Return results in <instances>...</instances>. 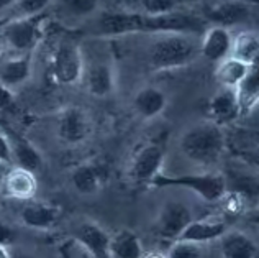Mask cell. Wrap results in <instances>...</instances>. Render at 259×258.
<instances>
[{"instance_id":"1","label":"cell","mask_w":259,"mask_h":258,"mask_svg":"<svg viewBox=\"0 0 259 258\" xmlns=\"http://www.w3.org/2000/svg\"><path fill=\"white\" fill-rule=\"evenodd\" d=\"M94 35L97 36H123L133 33H164V31H181L195 33L205 31V23L192 13H184L176 10L166 15H149L145 12L117 10L102 12L94 20L91 26Z\"/></svg>"},{"instance_id":"2","label":"cell","mask_w":259,"mask_h":258,"mask_svg":"<svg viewBox=\"0 0 259 258\" xmlns=\"http://www.w3.org/2000/svg\"><path fill=\"white\" fill-rule=\"evenodd\" d=\"M197 53H200V45L195 43L190 33H156L148 50V63L158 72L172 71L190 64L197 58Z\"/></svg>"},{"instance_id":"3","label":"cell","mask_w":259,"mask_h":258,"mask_svg":"<svg viewBox=\"0 0 259 258\" xmlns=\"http://www.w3.org/2000/svg\"><path fill=\"white\" fill-rule=\"evenodd\" d=\"M179 146L187 160L203 168H210L222 160L227 148V138L222 125L208 120L184 132Z\"/></svg>"},{"instance_id":"4","label":"cell","mask_w":259,"mask_h":258,"mask_svg":"<svg viewBox=\"0 0 259 258\" xmlns=\"http://www.w3.org/2000/svg\"><path fill=\"white\" fill-rule=\"evenodd\" d=\"M186 188L192 193L199 194L207 202H218L227 194V179L222 173H202V174H181V176H166L159 173L153 181L151 188Z\"/></svg>"},{"instance_id":"5","label":"cell","mask_w":259,"mask_h":258,"mask_svg":"<svg viewBox=\"0 0 259 258\" xmlns=\"http://www.w3.org/2000/svg\"><path fill=\"white\" fill-rule=\"evenodd\" d=\"M43 13L30 17H13L2 25L5 48L13 54L33 53L43 38Z\"/></svg>"},{"instance_id":"6","label":"cell","mask_w":259,"mask_h":258,"mask_svg":"<svg viewBox=\"0 0 259 258\" xmlns=\"http://www.w3.org/2000/svg\"><path fill=\"white\" fill-rule=\"evenodd\" d=\"M84 56L79 46L71 40L56 45L50 58V74L59 86H72L84 76Z\"/></svg>"},{"instance_id":"7","label":"cell","mask_w":259,"mask_h":258,"mask_svg":"<svg viewBox=\"0 0 259 258\" xmlns=\"http://www.w3.org/2000/svg\"><path fill=\"white\" fill-rule=\"evenodd\" d=\"M166 156V146L161 141H148L135 152L128 168V176L133 185L151 188L156 176L161 173Z\"/></svg>"},{"instance_id":"8","label":"cell","mask_w":259,"mask_h":258,"mask_svg":"<svg viewBox=\"0 0 259 258\" xmlns=\"http://www.w3.org/2000/svg\"><path fill=\"white\" fill-rule=\"evenodd\" d=\"M92 124L89 114L80 107H67L59 114L56 133L66 145H79L89 138Z\"/></svg>"},{"instance_id":"9","label":"cell","mask_w":259,"mask_h":258,"mask_svg":"<svg viewBox=\"0 0 259 258\" xmlns=\"http://www.w3.org/2000/svg\"><path fill=\"white\" fill-rule=\"evenodd\" d=\"M190 220H192V212H190V209L186 204L177 201H169L162 206L158 219H156V234L161 239L174 242L179 239Z\"/></svg>"},{"instance_id":"10","label":"cell","mask_w":259,"mask_h":258,"mask_svg":"<svg viewBox=\"0 0 259 258\" xmlns=\"http://www.w3.org/2000/svg\"><path fill=\"white\" fill-rule=\"evenodd\" d=\"M2 198L28 202L36 196L38 179L33 171L22 166H13L0 181Z\"/></svg>"},{"instance_id":"11","label":"cell","mask_w":259,"mask_h":258,"mask_svg":"<svg viewBox=\"0 0 259 258\" xmlns=\"http://www.w3.org/2000/svg\"><path fill=\"white\" fill-rule=\"evenodd\" d=\"M108 179V166L100 160L80 163L71 173V182L79 194L91 196L99 193Z\"/></svg>"},{"instance_id":"12","label":"cell","mask_w":259,"mask_h":258,"mask_svg":"<svg viewBox=\"0 0 259 258\" xmlns=\"http://www.w3.org/2000/svg\"><path fill=\"white\" fill-rule=\"evenodd\" d=\"M243 115L238 89L231 87H222L208 102V117L218 125L233 124L236 119Z\"/></svg>"},{"instance_id":"13","label":"cell","mask_w":259,"mask_h":258,"mask_svg":"<svg viewBox=\"0 0 259 258\" xmlns=\"http://www.w3.org/2000/svg\"><path fill=\"white\" fill-rule=\"evenodd\" d=\"M231 46H233V35L230 33V30L227 26L213 25L203 31L200 54L207 61L220 63L222 59L228 58L231 54Z\"/></svg>"},{"instance_id":"14","label":"cell","mask_w":259,"mask_h":258,"mask_svg":"<svg viewBox=\"0 0 259 258\" xmlns=\"http://www.w3.org/2000/svg\"><path fill=\"white\" fill-rule=\"evenodd\" d=\"M33 59L31 53L13 54V56L0 61V83L10 89L23 86L31 78Z\"/></svg>"},{"instance_id":"15","label":"cell","mask_w":259,"mask_h":258,"mask_svg":"<svg viewBox=\"0 0 259 258\" xmlns=\"http://www.w3.org/2000/svg\"><path fill=\"white\" fill-rule=\"evenodd\" d=\"M74 235H76L77 239L87 247L92 258H108L110 256L112 235H108L107 230L102 229L99 224H95L92 220L80 222Z\"/></svg>"},{"instance_id":"16","label":"cell","mask_w":259,"mask_h":258,"mask_svg":"<svg viewBox=\"0 0 259 258\" xmlns=\"http://www.w3.org/2000/svg\"><path fill=\"white\" fill-rule=\"evenodd\" d=\"M59 217H61L59 207L33 199L28 201V204H25L22 212H20V219H22L23 226L35 230H48L54 227V224L59 220Z\"/></svg>"},{"instance_id":"17","label":"cell","mask_w":259,"mask_h":258,"mask_svg":"<svg viewBox=\"0 0 259 258\" xmlns=\"http://www.w3.org/2000/svg\"><path fill=\"white\" fill-rule=\"evenodd\" d=\"M84 83L89 94L94 97H107L115 91V71L112 64L104 63H94L84 69Z\"/></svg>"},{"instance_id":"18","label":"cell","mask_w":259,"mask_h":258,"mask_svg":"<svg viewBox=\"0 0 259 258\" xmlns=\"http://www.w3.org/2000/svg\"><path fill=\"white\" fill-rule=\"evenodd\" d=\"M249 4L246 0H227L213 5L207 12V18L213 25H222L228 28V26L244 23L249 18Z\"/></svg>"},{"instance_id":"19","label":"cell","mask_w":259,"mask_h":258,"mask_svg":"<svg viewBox=\"0 0 259 258\" xmlns=\"http://www.w3.org/2000/svg\"><path fill=\"white\" fill-rule=\"evenodd\" d=\"M7 137L10 140L13 165L26 168L33 173H36L43 168V156L31 141L20 137L17 133H12V132L7 133Z\"/></svg>"},{"instance_id":"20","label":"cell","mask_w":259,"mask_h":258,"mask_svg":"<svg viewBox=\"0 0 259 258\" xmlns=\"http://www.w3.org/2000/svg\"><path fill=\"white\" fill-rule=\"evenodd\" d=\"M133 107L140 117L151 120L164 112V108L167 107V96L158 87H143L135 94Z\"/></svg>"},{"instance_id":"21","label":"cell","mask_w":259,"mask_h":258,"mask_svg":"<svg viewBox=\"0 0 259 258\" xmlns=\"http://www.w3.org/2000/svg\"><path fill=\"white\" fill-rule=\"evenodd\" d=\"M227 232V224L222 220H190L189 226L184 229L179 239L182 240H190L195 243H208L213 240H220V237Z\"/></svg>"},{"instance_id":"22","label":"cell","mask_w":259,"mask_h":258,"mask_svg":"<svg viewBox=\"0 0 259 258\" xmlns=\"http://www.w3.org/2000/svg\"><path fill=\"white\" fill-rule=\"evenodd\" d=\"M220 252L225 258H253L257 255V245L244 232H225L220 237Z\"/></svg>"},{"instance_id":"23","label":"cell","mask_w":259,"mask_h":258,"mask_svg":"<svg viewBox=\"0 0 259 258\" xmlns=\"http://www.w3.org/2000/svg\"><path fill=\"white\" fill-rule=\"evenodd\" d=\"M249 64L244 61L238 59L235 56H230L222 59L220 63H217L215 69V79L222 87H231V89H238L241 83L248 76Z\"/></svg>"},{"instance_id":"24","label":"cell","mask_w":259,"mask_h":258,"mask_svg":"<svg viewBox=\"0 0 259 258\" xmlns=\"http://www.w3.org/2000/svg\"><path fill=\"white\" fill-rule=\"evenodd\" d=\"M145 248L140 237L132 230H120L110 239V256L113 258H141Z\"/></svg>"},{"instance_id":"25","label":"cell","mask_w":259,"mask_h":258,"mask_svg":"<svg viewBox=\"0 0 259 258\" xmlns=\"http://www.w3.org/2000/svg\"><path fill=\"white\" fill-rule=\"evenodd\" d=\"M238 97H240L243 115H248L259 105V58L249 64L246 79L238 87Z\"/></svg>"},{"instance_id":"26","label":"cell","mask_w":259,"mask_h":258,"mask_svg":"<svg viewBox=\"0 0 259 258\" xmlns=\"http://www.w3.org/2000/svg\"><path fill=\"white\" fill-rule=\"evenodd\" d=\"M231 56L251 64L259 58V31L244 30L233 36Z\"/></svg>"},{"instance_id":"27","label":"cell","mask_w":259,"mask_h":258,"mask_svg":"<svg viewBox=\"0 0 259 258\" xmlns=\"http://www.w3.org/2000/svg\"><path fill=\"white\" fill-rule=\"evenodd\" d=\"M99 0H59L61 12L67 17L85 18L97 9Z\"/></svg>"},{"instance_id":"28","label":"cell","mask_w":259,"mask_h":258,"mask_svg":"<svg viewBox=\"0 0 259 258\" xmlns=\"http://www.w3.org/2000/svg\"><path fill=\"white\" fill-rule=\"evenodd\" d=\"M166 256L169 258H200L203 256V250L200 243L177 239L167 248Z\"/></svg>"},{"instance_id":"29","label":"cell","mask_w":259,"mask_h":258,"mask_svg":"<svg viewBox=\"0 0 259 258\" xmlns=\"http://www.w3.org/2000/svg\"><path fill=\"white\" fill-rule=\"evenodd\" d=\"M58 253L64 258H92L87 247L77 239L76 235L71 237V239H66L63 243H61L58 247Z\"/></svg>"},{"instance_id":"30","label":"cell","mask_w":259,"mask_h":258,"mask_svg":"<svg viewBox=\"0 0 259 258\" xmlns=\"http://www.w3.org/2000/svg\"><path fill=\"white\" fill-rule=\"evenodd\" d=\"M179 7V0H141V12L149 15H166Z\"/></svg>"},{"instance_id":"31","label":"cell","mask_w":259,"mask_h":258,"mask_svg":"<svg viewBox=\"0 0 259 258\" xmlns=\"http://www.w3.org/2000/svg\"><path fill=\"white\" fill-rule=\"evenodd\" d=\"M51 4V0H18L13 9V17H30L43 13V10ZM12 17V18H13Z\"/></svg>"},{"instance_id":"32","label":"cell","mask_w":259,"mask_h":258,"mask_svg":"<svg viewBox=\"0 0 259 258\" xmlns=\"http://www.w3.org/2000/svg\"><path fill=\"white\" fill-rule=\"evenodd\" d=\"M17 108L13 91L0 83V112H13Z\"/></svg>"},{"instance_id":"33","label":"cell","mask_w":259,"mask_h":258,"mask_svg":"<svg viewBox=\"0 0 259 258\" xmlns=\"http://www.w3.org/2000/svg\"><path fill=\"white\" fill-rule=\"evenodd\" d=\"M0 163H2V165H13L10 140L7 137V133L4 132H0Z\"/></svg>"},{"instance_id":"34","label":"cell","mask_w":259,"mask_h":258,"mask_svg":"<svg viewBox=\"0 0 259 258\" xmlns=\"http://www.w3.org/2000/svg\"><path fill=\"white\" fill-rule=\"evenodd\" d=\"M15 230H13L10 226H7L5 222L0 220V243H5V245H10V243L15 240Z\"/></svg>"},{"instance_id":"35","label":"cell","mask_w":259,"mask_h":258,"mask_svg":"<svg viewBox=\"0 0 259 258\" xmlns=\"http://www.w3.org/2000/svg\"><path fill=\"white\" fill-rule=\"evenodd\" d=\"M17 4H18V0H0V17H2L4 13L15 9Z\"/></svg>"},{"instance_id":"36","label":"cell","mask_w":259,"mask_h":258,"mask_svg":"<svg viewBox=\"0 0 259 258\" xmlns=\"http://www.w3.org/2000/svg\"><path fill=\"white\" fill-rule=\"evenodd\" d=\"M244 160H246L249 165H253L254 168H259V146L256 150L249 152L248 155H244Z\"/></svg>"},{"instance_id":"37","label":"cell","mask_w":259,"mask_h":258,"mask_svg":"<svg viewBox=\"0 0 259 258\" xmlns=\"http://www.w3.org/2000/svg\"><path fill=\"white\" fill-rule=\"evenodd\" d=\"M9 256H12L10 250H9V245H5V243H0V258H9Z\"/></svg>"},{"instance_id":"38","label":"cell","mask_w":259,"mask_h":258,"mask_svg":"<svg viewBox=\"0 0 259 258\" xmlns=\"http://www.w3.org/2000/svg\"><path fill=\"white\" fill-rule=\"evenodd\" d=\"M5 50V42H4V35H2V26H0V56Z\"/></svg>"},{"instance_id":"39","label":"cell","mask_w":259,"mask_h":258,"mask_svg":"<svg viewBox=\"0 0 259 258\" xmlns=\"http://www.w3.org/2000/svg\"><path fill=\"white\" fill-rule=\"evenodd\" d=\"M246 2H248L249 5H256L257 9H259V0H246Z\"/></svg>"},{"instance_id":"40","label":"cell","mask_w":259,"mask_h":258,"mask_svg":"<svg viewBox=\"0 0 259 258\" xmlns=\"http://www.w3.org/2000/svg\"><path fill=\"white\" fill-rule=\"evenodd\" d=\"M0 198H2V191H0Z\"/></svg>"},{"instance_id":"41","label":"cell","mask_w":259,"mask_h":258,"mask_svg":"<svg viewBox=\"0 0 259 258\" xmlns=\"http://www.w3.org/2000/svg\"><path fill=\"white\" fill-rule=\"evenodd\" d=\"M257 220H259V214H257Z\"/></svg>"}]
</instances>
